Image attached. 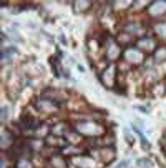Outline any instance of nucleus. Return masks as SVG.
Listing matches in <instances>:
<instances>
[{"instance_id": "2", "label": "nucleus", "mask_w": 166, "mask_h": 168, "mask_svg": "<svg viewBox=\"0 0 166 168\" xmlns=\"http://www.w3.org/2000/svg\"><path fill=\"white\" fill-rule=\"evenodd\" d=\"M156 30H158V33H159L161 37L166 38V23H163V25H158V27H156Z\"/></svg>"}, {"instance_id": "3", "label": "nucleus", "mask_w": 166, "mask_h": 168, "mask_svg": "<svg viewBox=\"0 0 166 168\" xmlns=\"http://www.w3.org/2000/svg\"><path fill=\"white\" fill-rule=\"evenodd\" d=\"M138 165H140V166H150V161H148V160H146V161H145V160H140Z\"/></svg>"}, {"instance_id": "1", "label": "nucleus", "mask_w": 166, "mask_h": 168, "mask_svg": "<svg viewBox=\"0 0 166 168\" xmlns=\"http://www.w3.org/2000/svg\"><path fill=\"white\" fill-rule=\"evenodd\" d=\"M164 8H166V2H154L150 7V13L151 15H158V13H163L161 10H164Z\"/></svg>"}, {"instance_id": "4", "label": "nucleus", "mask_w": 166, "mask_h": 168, "mask_svg": "<svg viewBox=\"0 0 166 168\" xmlns=\"http://www.w3.org/2000/svg\"><path fill=\"white\" fill-rule=\"evenodd\" d=\"M2 117H3V120H7V108L5 107L2 108Z\"/></svg>"}]
</instances>
